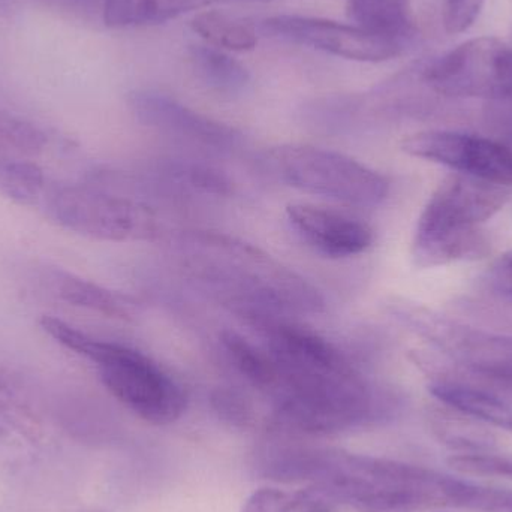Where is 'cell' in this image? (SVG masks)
<instances>
[{
    "label": "cell",
    "instance_id": "ac0fdd59",
    "mask_svg": "<svg viewBox=\"0 0 512 512\" xmlns=\"http://www.w3.org/2000/svg\"><path fill=\"white\" fill-rule=\"evenodd\" d=\"M346 14L370 35L402 44L412 33L408 0H348Z\"/></svg>",
    "mask_w": 512,
    "mask_h": 512
},
{
    "label": "cell",
    "instance_id": "7a4b0ae2",
    "mask_svg": "<svg viewBox=\"0 0 512 512\" xmlns=\"http://www.w3.org/2000/svg\"><path fill=\"white\" fill-rule=\"evenodd\" d=\"M186 276L254 321L286 313H318L315 286L261 249L212 231H185L168 242Z\"/></svg>",
    "mask_w": 512,
    "mask_h": 512
},
{
    "label": "cell",
    "instance_id": "ffe728a7",
    "mask_svg": "<svg viewBox=\"0 0 512 512\" xmlns=\"http://www.w3.org/2000/svg\"><path fill=\"white\" fill-rule=\"evenodd\" d=\"M191 27L207 44L219 50L245 53L254 50L258 44V36L251 24L231 18L224 12H200L192 18Z\"/></svg>",
    "mask_w": 512,
    "mask_h": 512
},
{
    "label": "cell",
    "instance_id": "d6a6232c",
    "mask_svg": "<svg viewBox=\"0 0 512 512\" xmlns=\"http://www.w3.org/2000/svg\"><path fill=\"white\" fill-rule=\"evenodd\" d=\"M508 146H510V147H511V150H512V141H511V143H510V144H508Z\"/></svg>",
    "mask_w": 512,
    "mask_h": 512
},
{
    "label": "cell",
    "instance_id": "6da1fadb",
    "mask_svg": "<svg viewBox=\"0 0 512 512\" xmlns=\"http://www.w3.org/2000/svg\"><path fill=\"white\" fill-rule=\"evenodd\" d=\"M262 475L306 483L358 512H423L460 508L465 480L423 466L328 448L274 447L262 454Z\"/></svg>",
    "mask_w": 512,
    "mask_h": 512
},
{
    "label": "cell",
    "instance_id": "9c48e42d",
    "mask_svg": "<svg viewBox=\"0 0 512 512\" xmlns=\"http://www.w3.org/2000/svg\"><path fill=\"white\" fill-rule=\"evenodd\" d=\"M406 155L447 165L457 173L512 186V150L478 135L453 131H423L402 141Z\"/></svg>",
    "mask_w": 512,
    "mask_h": 512
},
{
    "label": "cell",
    "instance_id": "3957f363",
    "mask_svg": "<svg viewBox=\"0 0 512 512\" xmlns=\"http://www.w3.org/2000/svg\"><path fill=\"white\" fill-rule=\"evenodd\" d=\"M268 396L283 426L310 435H328L375 426L396 417L400 400L387 387L345 372L285 373Z\"/></svg>",
    "mask_w": 512,
    "mask_h": 512
},
{
    "label": "cell",
    "instance_id": "44dd1931",
    "mask_svg": "<svg viewBox=\"0 0 512 512\" xmlns=\"http://www.w3.org/2000/svg\"><path fill=\"white\" fill-rule=\"evenodd\" d=\"M222 346L237 372L267 394L276 379V364L267 349L259 348L234 331L222 334Z\"/></svg>",
    "mask_w": 512,
    "mask_h": 512
},
{
    "label": "cell",
    "instance_id": "9a60e30c",
    "mask_svg": "<svg viewBox=\"0 0 512 512\" xmlns=\"http://www.w3.org/2000/svg\"><path fill=\"white\" fill-rule=\"evenodd\" d=\"M492 251L480 227L445 231L432 236H414L412 259L420 268H435L459 261H478Z\"/></svg>",
    "mask_w": 512,
    "mask_h": 512
},
{
    "label": "cell",
    "instance_id": "484cf974",
    "mask_svg": "<svg viewBox=\"0 0 512 512\" xmlns=\"http://www.w3.org/2000/svg\"><path fill=\"white\" fill-rule=\"evenodd\" d=\"M454 471L477 477L512 478V457L489 453H469L448 459Z\"/></svg>",
    "mask_w": 512,
    "mask_h": 512
},
{
    "label": "cell",
    "instance_id": "1f68e13d",
    "mask_svg": "<svg viewBox=\"0 0 512 512\" xmlns=\"http://www.w3.org/2000/svg\"><path fill=\"white\" fill-rule=\"evenodd\" d=\"M256 2H271V0H256Z\"/></svg>",
    "mask_w": 512,
    "mask_h": 512
},
{
    "label": "cell",
    "instance_id": "8fae6325",
    "mask_svg": "<svg viewBox=\"0 0 512 512\" xmlns=\"http://www.w3.org/2000/svg\"><path fill=\"white\" fill-rule=\"evenodd\" d=\"M262 32L271 38L306 45L333 56L357 62H385L399 56L402 44L370 35L355 24L325 18L276 15L262 21Z\"/></svg>",
    "mask_w": 512,
    "mask_h": 512
},
{
    "label": "cell",
    "instance_id": "7402d4cb",
    "mask_svg": "<svg viewBox=\"0 0 512 512\" xmlns=\"http://www.w3.org/2000/svg\"><path fill=\"white\" fill-rule=\"evenodd\" d=\"M337 504L321 490L286 492L280 489H259L249 496L242 512H334Z\"/></svg>",
    "mask_w": 512,
    "mask_h": 512
},
{
    "label": "cell",
    "instance_id": "30bf717a",
    "mask_svg": "<svg viewBox=\"0 0 512 512\" xmlns=\"http://www.w3.org/2000/svg\"><path fill=\"white\" fill-rule=\"evenodd\" d=\"M508 186L468 174L445 177L418 218L414 236L480 227L510 200Z\"/></svg>",
    "mask_w": 512,
    "mask_h": 512
},
{
    "label": "cell",
    "instance_id": "f1b7e54d",
    "mask_svg": "<svg viewBox=\"0 0 512 512\" xmlns=\"http://www.w3.org/2000/svg\"><path fill=\"white\" fill-rule=\"evenodd\" d=\"M486 282L495 294L512 303V251L493 262L487 271Z\"/></svg>",
    "mask_w": 512,
    "mask_h": 512
},
{
    "label": "cell",
    "instance_id": "4fadbf2b",
    "mask_svg": "<svg viewBox=\"0 0 512 512\" xmlns=\"http://www.w3.org/2000/svg\"><path fill=\"white\" fill-rule=\"evenodd\" d=\"M286 219L309 248L327 258H351L373 243V230L354 216L312 204H289Z\"/></svg>",
    "mask_w": 512,
    "mask_h": 512
},
{
    "label": "cell",
    "instance_id": "d6986e66",
    "mask_svg": "<svg viewBox=\"0 0 512 512\" xmlns=\"http://www.w3.org/2000/svg\"><path fill=\"white\" fill-rule=\"evenodd\" d=\"M189 60L198 80L218 95H242L251 83L248 69L219 48L194 45L189 50Z\"/></svg>",
    "mask_w": 512,
    "mask_h": 512
},
{
    "label": "cell",
    "instance_id": "5bb4252c",
    "mask_svg": "<svg viewBox=\"0 0 512 512\" xmlns=\"http://www.w3.org/2000/svg\"><path fill=\"white\" fill-rule=\"evenodd\" d=\"M149 188L171 197H227L233 183L224 171L186 158L158 159L146 173Z\"/></svg>",
    "mask_w": 512,
    "mask_h": 512
},
{
    "label": "cell",
    "instance_id": "5b68a950",
    "mask_svg": "<svg viewBox=\"0 0 512 512\" xmlns=\"http://www.w3.org/2000/svg\"><path fill=\"white\" fill-rule=\"evenodd\" d=\"M256 167L288 188L348 206H379L390 192L388 180L373 168L342 153L307 144L262 150Z\"/></svg>",
    "mask_w": 512,
    "mask_h": 512
},
{
    "label": "cell",
    "instance_id": "8992f818",
    "mask_svg": "<svg viewBox=\"0 0 512 512\" xmlns=\"http://www.w3.org/2000/svg\"><path fill=\"white\" fill-rule=\"evenodd\" d=\"M54 218L75 233L110 242L159 236L156 213L146 204L89 186H68L53 195Z\"/></svg>",
    "mask_w": 512,
    "mask_h": 512
},
{
    "label": "cell",
    "instance_id": "d4e9b609",
    "mask_svg": "<svg viewBox=\"0 0 512 512\" xmlns=\"http://www.w3.org/2000/svg\"><path fill=\"white\" fill-rule=\"evenodd\" d=\"M44 143V135L32 123L0 111V149L35 152Z\"/></svg>",
    "mask_w": 512,
    "mask_h": 512
},
{
    "label": "cell",
    "instance_id": "cb8c5ba5",
    "mask_svg": "<svg viewBox=\"0 0 512 512\" xmlns=\"http://www.w3.org/2000/svg\"><path fill=\"white\" fill-rule=\"evenodd\" d=\"M456 414L441 415L436 423V429L445 444L450 445L451 448L475 451V453H483L492 448V436L484 432V429H480L477 424L472 423L474 418L462 412L456 411Z\"/></svg>",
    "mask_w": 512,
    "mask_h": 512
},
{
    "label": "cell",
    "instance_id": "7c38bea8",
    "mask_svg": "<svg viewBox=\"0 0 512 512\" xmlns=\"http://www.w3.org/2000/svg\"><path fill=\"white\" fill-rule=\"evenodd\" d=\"M129 108L138 122L162 134L213 152H233L242 144V132L227 123L204 116L182 102L156 90H135Z\"/></svg>",
    "mask_w": 512,
    "mask_h": 512
},
{
    "label": "cell",
    "instance_id": "ba28073f",
    "mask_svg": "<svg viewBox=\"0 0 512 512\" xmlns=\"http://www.w3.org/2000/svg\"><path fill=\"white\" fill-rule=\"evenodd\" d=\"M393 313L406 327L469 373L512 366L511 336L469 327L409 301L394 303Z\"/></svg>",
    "mask_w": 512,
    "mask_h": 512
},
{
    "label": "cell",
    "instance_id": "52a82bcc",
    "mask_svg": "<svg viewBox=\"0 0 512 512\" xmlns=\"http://www.w3.org/2000/svg\"><path fill=\"white\" fill-rule=\"evenodd\" d=\"M424 80L451 98L512 104V48L490 36L471 39L427 66Z\"/></svg>",
    "mask_w": 512,
    "mask_h": 512
},
{
    "label": "cell",
    "instance_id": "4316f807",
    "mask_svg": "<svg viewBox=\"0 0 512 512\" xmlns=\"http://www.w3.org/2000/svg\"><path fill=\"white\" fill-rule=\"evenodd\" d=\"M484 0H445L444 26L450 35L465 32L477 20Z\"/></svg>",
    "mask_w": 512,
    "mask_h": 512
},
{
    "label": "cell",
    "instance_id": "603a6c76",
    "mask_svg": "<svg viewBox=\"0 0 512 512\" xmlns=\"http://www.w3.org/2000/svg\"><path fill=\"white\" fill-rule=\"evenodd\" d=\"M60 291L69 303L104 313L111 318H129L134 312V303L129 298L114 294L86 280L66 277L65 282L60 286Z\"/></svg>",
    "mask_w": 512,
    "mask_h": 512
},
{
    "label": "cell",
    "instance_id": "4dcf8cb0",
    "mask_svg": "<svg viewBox=\"0 0 512 512\" xmlns=\"http://www.w3.org/2000/svg\"><path fill=\"white\" fill-rule=\"evenodd\" d=\"M65 5L71 6V8L81 9V11H89V9L98 6L102 0H60Z\"/></svg>",
    "mask_w": 512,
    "mask_h": 512
},
{
    "label": "cell",
    "instance_id": "83f0119b",
    "mask_svg": "<svg viewBox=\"0 0 512 512\" xmlns=\"http://www.w3.org/2000/svg\"><path fill=\"white\" fill-rule=\"evenodd\" d=\"M213 408L218 411L224 420L230 421V423L237 424V426H243L248 424L252 417V409L249 406L248 400L237 393V391L222 390L216 391L213 394Z\"/></svg>",
    "mask_w": 512,
    "mask_h": 512
},
{
    "label": "cell",
    "instance_id": "2e32d148",
    "mask_svg": "<svg viewBox=\"0 0 512 512\" xmlns=\"http://www.w3.org/2000/svg\"><path fill=\"white\" fill-rule=\"evenodd\" d=\"M429 391L447 408L512 433V405L496 394L447 379L433 382Z\"/></svg>",
    "mask_w": 512,
    "mask_h": 512
},
{
    "label": "cell",
    "instance_id": "277c9868",
    "mask_svg": "<svg viewBox=\"0 0 512 512\" xmlns=\"http://www.w3.org/2000/svg\"><path fill=\"white\" fill-rule=\"evenodd\" d=\"M42 327L65 348L93 361L107 390L147 423L167 426L186 411L183 388L143 352L96 339L62 319L45 316Z\"/></svg>",
    "mask_w": 512,
    "mask_h": 512
},
{
    "label": "cell",
    "instance_id": "e0dca14e",
    "mask_svg": "<svg viewBox=\"0 0 512 512\" xmlns=\"http://www.w3.org/2000/svg\"><path fill=\"white\" fill-rule=\"evenodd\" d=\"M212 2L215 0H102L101 6L108 27L131 29L165 23Z\"/></svg>",
    "mask_w": 512,
    "mask_h": 512
},
{
    "label": "cell",
    "instance_id": "f546056e",
    "mask_svg": "<svg viewBox=\"0 0 512 512\" xmlns=\"http://www.w3.org/2000/svg\"><path fill=\"white\" fill-rule=\"evenodd\" d=\"M471 375L492 384L493 387L501 388L512 394V366L501 367V369L484 370V372H474Z\"/></svg>",
    "mask_w": 512,
    "mask_h": 512
}]
</instances>
